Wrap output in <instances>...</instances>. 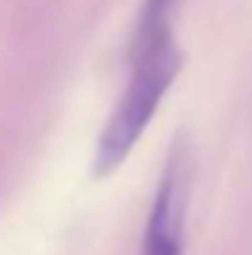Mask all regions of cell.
I'll use <instances>...</instances> for the list:
<instances>
[{
  "label": "cell",
  "mask_w": 252,
  "mask_h": 255,
  "mask_svg": "<svg viewBox=\"0 0 252 255\" xmlns=\"http://www.w3.org/2000/svg\"><path fill=\"white\" fill-rule=\"evenodd\" d=\"M134 52H136L134 75L96 144L94 176L99 178L116 171L131 154L134 144L141 139L154 112L159 109L161 97L166 94V89L183 65V55L175 47L170 30H164L149 42L134 47Z\"/></svg>",
  "instance_id": "6da1fadb"
},
{
  "label": "cell",
  "mask_w": 252,
  "mask_h": 255,
  "mask_svg": "<svg viewBox=\"0 0 252 255\" xmlns=\"http://www.w3.org/2000/svg\"><path fill=\"white\" fill-rule=\"evenodd\" d=\"M190 176H193L190 146L183 139H173L170 156L161 173V183L154 196L151 216L146 223L144 255H180Z\"/></svg>",
  "instance_id": "7a4b0ae2"
},
{
  "label": "cell",
  "mask_w": 252,
  "mask_h": 255,
  "mask_svg": "<svg viewBox=\"0 0 252 255\" xmlns=\"http://www.w3.org/2000/svg\"><path fill=\"white\" fill-rule=\"evenodd\" d=\"M175 0H146L141 17H139V30H136V40L134 47L149 42L151 37L161 35L164 30H168V10Z\"/></svg>",
  "instance_id": "3957f363"
}]
</instances>
